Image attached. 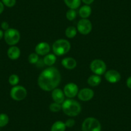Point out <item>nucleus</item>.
I'll list each match as a JSON object with an SVG mask.
<instances>
[{
  "instance_id": "4",
  "label": "nucleus",
  "mask_w": 131,
  "mask_h": 131,
  "mask_svg": "<svg viewBox=\"0 0 131 131\" xmlns=\"http://www.w3.org/2000/svg\"><path fill=\"white\" fill-rule=\"evenodd\" d=\"M82 131H102L101 123L96 118L88 117L83 122Z\"/></svg>"
},
{
  "instance_id": "3",
  "label": "nucleus",
  "mask_w": 131,
  "mask_h": 131,
  "mask_svg": "<svg viewBox=\"0 0 131 131\" xmlns=\"http://www.w3.org/2000/svg\"><path fill=\"white\" fill-rule=\"evenodd\" d=\"M71 49V44L64 39H58L53 44L52 50L56 56H62L68 53Z\"/></svg>"
},
{
  "instance_id": "31",
  "label": "nucleus",
  "mask_w": 131,
  "mask_h": 131,
  "mask_svg": "<svg viewBox=\"0 0 131 131\" xmlns=\"http://www.w3.org/2000/svg\"><path fill=\"white\" fill-rule=\"evenodd\" d=\"M126 84H127V86L128 87L129 89H131V76L127 79V82H126Z\"/></svg>"
},
{
  "instance_id": "32",
  "label": "nucleus",
  "mask_w": 131,
  "mask_h": 131,
  "mask_svg": "<svg viewBox=\"0 0 131 131\" xmlns=\"http://www.w3.org/2000/svg\"><path fill=\"white\" fill-rule=\"evenodd\" d=\"M4 11V5L2 2H0V14L3 13Z\"/></svg>"
},
{
  "instance_id": "11",
  "label": "nucleus",
  "mask_w": 131,
  "mask_h": 131,
  "mask_svg": "<svg viewBox=\"0 0 131 131\" xmlns=\"http://www.w3.org/2000/svg\"><path fill=\"white\" fill-rule=\"evenodd\" d=\"M105 79L109 83L115 84L121 80V75L116 70H111L105 73Z\"/></svg>"
},
{
  "instance_id": "19",
  "label": "nucleus",
  "mask_w": 131,
  "mask_h": 131,
  "mask_svg": "<svg viewBox=\"0 0 131 131\" xmlns=\"http://www.w3.org/2000/svg\"><path fill=\"white\" fill-rule=\"evenodd\" d=\"M64 2L70 9H77L81 5V0H64Z\"/></svg>"
},
{
  "instance_id": "29",
  "label": "nucleus",
  "mask_w": 131,
  "mask_h": 131,
  "mask_svg": "<svg viewBox=\"0 0 131 131\" xmlns=\"http://www.w3.org/2000/svg\"><path fill=\"white\" fill-rule=\"evenodd\" d=\"M1 27H2V28L3 29V30H4L5 31H6V30H8V28H10L9 25H8V23L6 22V21H3V22L2 23V24H1Z\"/></svg>"
},
{
  "instance_id": "28",
  "label": "nucleus",
  "mask_w": 131,
  "mask_h": 131,
  "mask_svg": "<svg viewBox=\"0 0 131 131\" xmlns=\"http://www.w3.org/2000/svg\"><path fill=\"white\" fill-rule=\"evenodd\" d=\"M64 123H65L66 127H68V128H71V127H74V125H75V120L74 119H73V118H70V119H68Z\"/></svg>"
},
{
  "instance_id": "8",
  "label": "nucleus",
  "mask_w": 131,
  "mask_h": 131,
  "mask_svg": "<svg viewBox=\"0 0 131 131\" xmlns=\"http://www.w3.org/2000/svg\"><path fill=\"white\" fill-rule=\"evenodd\" d=\"M92 23L88 19H82L79 20L77 25V31L82 35H88L92 31Z\"/></svg>"
},
{
  "instance_id": "12",
  "label": "nucleus",
  "mask_w": 131,
  "mask_h": 131,
  "mask_svg": "<svg viewBox=\"0 0 131 131\" xmlns=\"http://www.w3.org/2000/svg\"><path fill=\"white\" fill-rule=\"evenodd\" d=\"M36 53L39 55H46L50 51V46L48 42H41L37 45L35 48Z\"/></svg>"
},
{
  "instance_id": "24",
  "label": "nucleus",
  "mask_w": 131,
  "mask_h": 131,
  "mask_svg": "<svg viewBox=\"0 0 131 131\" xmlns=\"http://www.w3.org/2000/svg\"><path fill=\"white\" fill-rule=\"evenodd\" d=\"M49 109L53 113H57L62 109V104H58L57 102H53L49 106Z\"/></svg>"
},
{
  "instance_id": "13",
  "label": "nucleus",
  "mask_w": 131,
  "mask_h": 131,
  "mask_svg": "<svg viewBox=\"0 0 131 131\" xmlns=\"http://www.w3.org/2000/svg\"><path fill=\"white\" fill-rule=\"evenodd\" d=\"M51 96L53 101L58 104H62L65 100V94H64V91L59 88H55L52 91Z\"/></svg>"
},
{
  "instance_id": "15",
  "label": "nucleus",
  "mask_w": 131,
  "mask_h": 131,
  "mask_svg": "<svg viewBox=\"0 0 131 131\" xmlns=\"http://www.w3.org/2000/svg\"><path fill=\"white\" fill-rule=\"evenodd\" d=\"M7 55L11 60H17L21 55V50L17 46H11L7 51Z\"/></svg>"
},
{
  "instance_id": "25",
  "label": "nucleus",
  "mask_w": 131,
  "mask_h": 131,
  "mask_svg": "<svg viewBox=\"0 0 131 131\" xmlns=\"http://www.w3.org/2000/svg\"><path fill=\"white\" fill-rule=\"evenodd\" d=\"M39 60V55L36 53H32L30 54L28 57V60L30 64H35Z\"/></svg>"
},
{
  "instance_id": "17",
  "label": "nucleus",
  "mask_w": 131,
  "mask_h": 131,
  "mask_svg": "<svg viewBox=\"0 0 131 131\" xmlns=\"http://www.w3.org/2000/svg\"><path fill=\"white\" fill-rule=\"evenodd\" d=\"M102 78L100 75H91L88 79V84L91 87L98 86L101 83Z\"/></svg>"
},
{
  "instance_id": "10",
  "label": "nucleus",
  "mask_w": 131,
  "mask_h": 131,
  "mask_svg": "<svg viewBox=\"0 0 131 131\" xmlns=\"http://www.w3.org/2000/svg\"><path fill=\"white\" fill-rule=\"evenodd\" d=\"M78 98L83 102L89 101L93 98L94 95V91L90 88H83L78 93Z\"/></svg>"
},
{
  "instance_id": "2",
  "label": "nucleus",
  "mask_w": 131,
  "mask_h": 131,
  "mask_svg": "<svg viewBox=\"0 0 131 131\" xmlns=\"http://www.w3.org/2000/svg\"><path fill=\"white\" fill-rule=\"evenodd\" d=\"M62 110L68 116L74 117L79 115L82 111L80 104L77 101L69 98L62 104Z\"/></svg>"
},
{
  "instance_id": "20",
  "label": "nucleus",
  "mask_w": 131,
  "mask_h": 131,
  "mask_svg": "<svg viewBox=\"0 0 131 131\" xmlns=\"http://www.w3.org/2000/svg\"><path fill=\"white\" fill-rule=\"evenodd\" d=\"M66 126L65 123L62 121H57L51 127V131H66Z\"/></svg>"
},
{
  "instance_id": "27",
  "label": "nucleus",
  "mask_w": 131,
  "mask_h": 131,
  "mask_svg": "<svg viewBox=\"0 0 131 131\" xmlns=\"http://www.w3.org/2000/svg\"><path fill=\"white\" fill-rule=\"evenodd\" d=\"M2 2L5 6L11 8L16 5V0H2Z\"/></svg>"
},
{
  "instance_id": "23",
  "label": "nucleus",
  "mask_w": 131,
  "mask_h": 131,
  "mask_svg": "<svg viewBox=\"0 0 131 131\" xmlns=\"http://www.w3.org/2000/svg\"><path fill=\"white\" fill-rule=\"evenodd\" d=\"M19 82V77L18 75H16V74H12L9 77L8 79V82L12 86H16L18 84Z\"/></svg>"
},
{
  "instance_id": "7",
  "label": "nucleus",
  "mask_w": 131,
  "mask_h": 131,
  "mask_svg": "<svg viewBox=\"0 0 131 131\" xmlns=\"http://www.w3.org/2000/svg\"><path fill=\"white\" fill-rule=\"evenodd\" d=\"M26 96L27 91L22 85H16L11 89L10 96L14 100L21 101L26 98Z\"/></svg>"
},
{
  "instance_id": "26",
  "label": "nucleus",
  "mask_w": 131,
  "mask_h": 131,
  "mask_svg": "<svg viewBox=\"0 0 131 131\" xmlns=\"http://www.w3.org/2000/svg\"><path fill=\"white\" fill-rule=\"evenodd\" d=\"M66 18L69 21H73L77 17V12L75 10L73 9H69L66 12Z\"/></svg>"
},
{
  "instance_id": "30",
  "label": "nucleus",
  "mask_w": 131,
  "mask_h": 131,
  "mask_svg": "<svg viewBox=\"0 0 131 131\" xmlns=\"http://www.w3.org/2000/svg\"><path fill=\"white\" fill-rule=\"evenodd\" d=\"M82 2L84 3H85V5H89L92 4V3L94 2V0H81Z\"/></svg>"
},
{
  "instance_id": "16",
  "label": "nucleus",
  "mask_w": 131,
  "mask_h": 131,
  "mask_svg": "<svg viewBox=\"0 0 131 131\" xmlns=\"http://www.w3.org/2000/svg\"><path fill=\"white\" fill-rule=\"evenodd\" d=\"M91 8L90 6L88 5H85L80 7L79 11V16L82 17V19H88L91 16Z\"/></svg>"
},
{
  "instance_id": "5",
  "label": "nucleus",
  "mask_w": 131,
  "mask_h": 131,
  "mask_svg": "<svg viewBox=\"0 0 131 131\" xmlns=\"http://www.w3.org/2000/svg\"><path fill=\"white\" fill-rule=\"evenodd\" d=\"M4 39L7 45L14 46L20 41V32L15 28H8L4 33Z\"/></svg>"
},
{
  "instance_id": "14",
  "label": "nucleus",
  "mask_w": 131,
  "mask_h": 131,
  "mask_svg": "<svg viewBox=\"0 0 131 131\" xmlns=\"http://www.w3.org/2000/svg\"><path fill=\"white\" fill-rule=\"evenodd\" d=\"M61 64L64 68L67 70H73L77 67V62L75 59L72 57H66L62 59Z\"/></svg>"
},
{
  "instance_id": "18",
  "label": "nucleus",
  "mask_w": 131,
  "mask_h": 131,
  "mask_svg": "<svg viewBox=\"0 0 131 131\" xmlns=\"http://www.w3.org/2000/svg\"><path fill=\"white\" fill-rule=\"evenodd\" d=\"M57 60V57L54 53H48L45 55L43 59V62L45 65L48 66L49 67H51L54 65Z\"/></svg>"
},
{
  "instance_id": "1",
  "label": "nucleus",
  "mask_w": 131,
  "mask_h": 131,
  "mask_svg": "<svg viewBox=\"0 0 131 131\" xmlns=\"http://www.w3.org/2000/svg\"><path fill=\"white\" fill-rule=\"evenodd\" d=\"M61 75L59 70L55 67H49L40 73L37 80L38 85L45 91H51L60 84Z\"/></svg>"
},
{
  "instance_id": "33",
  "label": "nucleus",
  "mask_w": 131,
  "mask_h": 131,
  "mask_svg": "<svg viewBox=\"0 0 131 131\" xmlns=\"http://www.w3.org/2000/svg\"><path fill=\"white\" fill-rule=\"evenodd\" d=\"M4 37V33L2 30H0V41L2 40V39Z\"/></svg>"
},
{
  "instance_id": "22",
  "label": "nucleus",
  "mask_w": 131,
  "mask_h": 131,
  "mask_svg": "<svg viewBox=\"0 0 131 131\" xmlns=\"http://www.w3.org/2000/svg\"><path fill=\"white\" fill-rule=\"evenodd\" d=\"M9 122V117L4 113L0 114V127H4Z\"/></svg>"
},
{
  "instance_id": "21",
  "label": "nucleus",
  "mask_w": 131,
  "mask_h": 131,
  "mask_svg": "<svg viewBox=\"0 0 131 131\" xmlns=\"http://www.w3.org/2000/svg\"><path fill=\"white\" fill-rule=\"evenodd\" d=\"M77 29L73 26L68 27L65 31L66 36L69 39L74 38L77 36Z\"/></svg>"
},
{
  "instance_id": "9",
  "label": "nucleus",
  "mask_w": 131,
  "mask_h": 131,
  "mask_svg": "<svg viewBox=\"0 0 131 131\" xmlns=\"http://www.w3.org/2000/svg\"><path fill=\"white\" fill-rule=\"evenodd\" d=\"M63 91L65 94V96L68 98H73L77 95L79 90L78 85L76 84L69 83L65 85Z\"/></svg>"
},
{
  "instance_id": "6",
  "label": "nucleus",
  "mask_w": 131,
  "mask_h": 131,
  "mask_svg": "<svg viewBox=\"0 0 131 131\" xmlns=\"http://www.w3.org/2000/svg\"><path fill=\"white\" fill-rule=\"evenodd\" d=\"M90 69L95 75L100 76L106 72L107 66L104 60L101 59H94L91 62Z\"/></svg>"
}]
</instances>
